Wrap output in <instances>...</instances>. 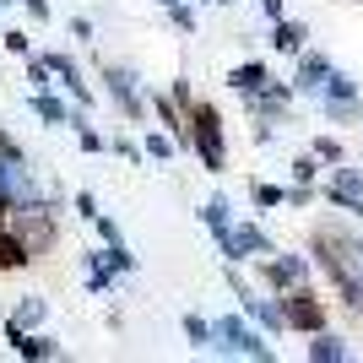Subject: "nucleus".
Listing matches in <instances>:
<instances>
[{"label": "nucleus", "instance_id": "1", "mask_svg": "<svg viewBox=\"0 0 363 363\" xmlns=\"http://www.w3.org/2000/svg\"><path fill=\"white\" fill-rule=\"evenodd\" d=\"M288 320L298 325V331H320L325 325V309H320L309 293H293V303H288Z\"/></svg>", "mask_w": 363, "mask_h": 363}, {"label": "nucleus", "instance_id": "2", "mask_svg": "<svg viewBox=\"0 0 363 363\" xmlns=\"http://www.w3.org/2000/svg\"><path fill=\"white\" fill-rule=\"evenodd\" d=\"M196 141L206 147V163H223V136H217V114L196 108Z\"/></svg>", "mask_w": 363, "mask_h": 363}, {"label": "nucleus", "instance_id": "3", "mask_svg": "<svg viewBox=\"0 0 363 363\" xmlns=\"http://www.w3.org/2000/svg\"><path fill=\"white\" fill-rule=\"evenodd\" d=\"M22 260H28L22 244H16V239H0V266H22Z\"/></svg>", "mask_w": 363, "mask_h": 363}]
</instances>
